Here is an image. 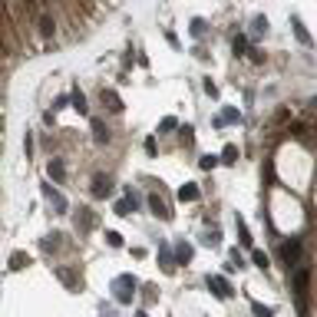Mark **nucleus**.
Segmentation results:
<instances>
[{
  "mask_svg": "<svg viewBox=\"0 0 317 317\" xmlns=\"http://www.w3.org/2000/svg\"><path fill=\"white\" fill-rule=\"evenodd\" d=\"M245 50H248V40L238 36V40H235V56H245Z\"/></svg>",
  "mask_w": 317,
  "mask_h": 317,
  "instance_id": "c85d7f7f",
  "label": "nucleus"
},
{
  "mask_svg": "<svg viewBox=\"0 0 317 317\" xmlns=\"http://www.w3.org/2000/svg\"><path fill=\"white\" fill-rule=\"evenodd\" d=\"M182 139H185V145H192V139H195V136H192V126H182Z\"/></svg>",
  "mask_w": 317,
  "mask_h": 317,
  "instance_id": "7c9ffc66",
  "label": "nucleus"
},
{
  "mask_svg": "<svg viewBox=\"0 0 317 317\" xmlns=\"http://www.w3.org/2000/svg\"><path fill=\"white\" fill-rule=\"evenodd\" d=\"M294 287H297V294H307V271L294 274Z\"/></svg>",
  "mask_w": 317,
  "mask_h": 317,
  "instance_id": "412c9836",
  "label": "nucleus"
},
{
  "mask_svg": "<svg viewBox=\"0 0 317 317\" xmlns=\"http://www.w3.org/2000/svg\"><path fill=\"white\" fill-rule=\"evenodd\" d=\"M103 106L109 112H122V99H119V93L116 89H103Z\"/></svg>",
  "mask_w": 317,
  "mask_h": 317,
  "instance_id": "423d86ee",
  "label": "nucleus"
},
{
  "mask_svg": "<svg viewBox=\"0 0 317 317\" xmlns=\"http://www.w3.org/2000/svg\"><path fill=\"white\" fill-rule=\"evenodd\" d=\"M281 258H284V264H287V268H294V264L301 261V238L284 241V245H281Z\"/></svg>",
  "mask_w": 317,
  "mask_h": 317,
  "instance_id": "7ed1b4c3",
  "label": "nucleus"
},
{
  "mask_svg": "<svg viewBox=\"0 0 317 317\" xmlns=\"http://www.w3.org/2000/svg\"><path fill=\"white\" fill-rule=\"evenodd\" d=\"M251 33H254V36H261V33H268V17H254V23H251Z\"/></svg>",
  "mask_w": 317,
  "mask_h": 317,
  "instance_id": "6ab92c4d",
  "label": "nucleus"
},
{
  "mask_svg": "<svg viewBox=\"0 0 317 317\" xmlns=\"http://www.w3.org/2000/svg\"><path fill=\"white\" fill-rule=\"evenodd\" d=\"M93 139H96V145H106V142H109V129H106L99 119L93 122Z\"/></svg>",
  "mask_w": 317,
  "mask_h": 317,
  "instance_id": "ddd939ff",
  "label": "nucleus"
},
{
  "mask_svg": "<svg viewBox=\"0 0 317 317\" xmlns=\"http://www.w3.org/2000/svg\"><path fill=\"white\" fill-rule=\"evenodd\" d=\"M159 129H162V132H169V129H178V119H175V116H165V119L159 122Z\"/></svg>",
  "mask_w": 317,
  "mask_h": 317,
  "instance_id": "b1692460",
  "label": "nucleus"
},
{
  "mask_svg": "<svg viewBox=\"0 0 317 317\" xmlns=\"http://www.w3.org/2000/svg\"><path fill=\"white\" fill-rule=\"evenodd\" d=\"M251 311H254L258 317H271V314H274V307H264V304H251Z\"/></svg>",
  "mask_w": 317,
  "mask_h": 317,
  "instance_id": "bb28decb",
  "label": "nucleus"
},
{
  "mask_svg": "<svg viewBox=\"0 0 317 317\" xmlns=\"http://www.w3.org/2000/svg\"><path fill=\"white\" fill-rule=\"evenodd\" d=\"M198 165L208 172V169H215V165H218V155H202V162H198Z\"/></svg>",
  "mask_w": 317,
  "mask_h": 317,
  "instance_id": "393cba45",
  "label": "nucleus"
},
{
  "mask_svg": "<svg viewBox=\"0 0 317 317\" xmlns=\"http://www.w3.org/2000/svg\"><path fill=\"white\" fill-rule=\"evenodd\" d=\"M218 238H221V235H218V228H211V231H208V235H205L202 241H205V245H218Z\"/></svg>",
  "mask_w": 317,
  "mask_h": 317,
  "instance_id": "c756f323",
  "label": "nucleus"
},
{
  "mask_svg": "<svg viewBox=\"0 0 317 317\" xmlns=\"http://www.w3.org/2000/svg\"><path fill=\"white\" fill-rule=\"evenodd\" d=\"M238 235H241V245H251V235H248V228H245L241 218H238Z\"/></svg>",
  "mask_w": 317,
  "mask_h": 317,
  "instance_id": "cd10ccee",
  "label": "nucleus"
},
{
  "mask_svg": "<svg viewBox=\"0 0 317 317\" xmlns=\"http://www.w3.org/2000/svg\"><path fill=\"white\" fill-rule=\"evenodd\" d=\"M109 192H112V182H109V178H103V175H96V182H93V195L106 198Z\"/></svg>",
  "mask_w": 317,
  "mask_h": 317,
  "instance_id": "1a4fd4ad",
  "label": "nucleus"
},
{
  "mask_svg": "<svg viewBox=\"0 0 317 317\" xmlns=\"http://www.w3.org/2000/svg\"><path fill=\"white\" fill-rule=\"evenodd\" d=\"M228 122H241V112H238V109H225L218 119H215V126L221 129V126H228Z\"/></svg>",
  "mask_w": 317,
  "mask_h": 317,
  "instance_id": "4468645a",
  "label": "nucleus"
},
{
  "mask_svg": "<svg viewBox=\"0 0 317 317\" xmlns=\"http://www.w3.org/2000/svg\"><path fill=\"white\" fill-rule=\"evenodd\" d=\"M198 185H192V182H185V185L178 188V202H198Z\"/></svg>",
  "mask_w": 317,
  "mask_h": 317,
  "instance_id": "9b49d317",
  "label": "nucleus"
},
{
  "mask_svg": "<svg viewBox=\"0 0 317 317\" xmlns=\"http://www.w3.org/2000/svg\"><path fill=\"white\" fill-rule=\"evenodd\" d=\"M70 99H73V109H76V112H86V96H83L79 89H73V96H70Z\"/></svg>",
  "mask_w": 317,
  "mask_h": 317,
  "instance_id": "a211bd4d",
  "label": "nucleus"
},
{
  "mask_svg": "<svg viewBox=\"0 0 317 317\" xmlns=\"http://www.w3.org/2000/svg\"><path fill=\"white\" fill-rule=\"evenodd\" d=\"M136 284H139V281H136L132 274H119V278L112 281L116 301H119V304H129V301H132V294H136Z\"/></svg>",
  "mask_w": 317,
  "mask_h": 317,
  "instance_id": "f257e3e1",
  "label": "nucleus"
},
{
  "mask_svg": "<svg viewBox=\"0 0 317 317\" xmlns=\"http://www.w3.org/2000/svg\"><path fill=\"white\" fill-rule=\"evenodd\" d=\"M149 208H152V215H159V218H165V221L172 218V211H169V205H165V202H162L159 195H149Z\"/></svg>",
  "mask_w": 317,
  "mask_h": 317,
  "instance_id": "0eeeda50",
  "label": "nucleus"
},
{
  "mask_svg": "<svg viewBox=\"0 0 317 317\" xmlns=\"http://www.w3.org/2000/svg\"><path fill=\"white\" fill-rule=\"evenodd\" d=\"M221 162H228V165L238 162V145H231V142L225 145V149H221Z\"/></svg>",
  "mask_w": 317,
  "mask_h": 317,
  "instance_id": "f3484780",
  "label": "nucleus"
},
{
  "mask_svg": "<svg viewBox=\"0 0 317 317\" xmlns=\"http://www.w3.org/2000/svg\"><path fill=\"white\" fill-rule=\"evenodd\" d=\"M202 33H205V20L195 17V20H192V36H202Z\"/></svg>",
  "mask_w": 317,
  "mask_h": 317,
  "instance_id": "a878e982",
  "label": "nucleus"
},
{
  "mask_svg": "<svg viewBox=\"0 0 317 317\" xmlns=\"http://www.w3.org/2000/svg\"><path fill=\"white\" fill-rule=\"evenodd\" d=\"M251 261H254V268H261V271H264V268H268V254H264V251H251Z\"/></svg>",
  "mask_w": 317,
  "mask_h": 317,
  "instance_id": "4be33fe9",
  "label": "nucleus"
},
{
  "mask_svg": "<svg viewBox=\"0 0 317 317\" xmlns=\"http://www.w3.org/2000/svg\"><path fill=\"white\" fill-rule=\"evenodd\" d=\"M136 208H139V195L129 188V192H126V198H122V202H116V215H132Z\"/></svg>",
  "mask_w": 317,
  "mask_h": 317,
  "instance_id": "20e7f679",
  "label": "nucleus"
},
{
  "mask_svg": "<svg viewBox=\"0 0 317 317\" xmlns=\"http://www.w3.org/2000/svg\"><path fill=\"white\" fill-rule=\"evenodd\" d=\"M76 225H79L83 231H89L93 225H96V218H93V211H89V208H79V218H76Z\"/></svg>",
  "mask_w": 317,
  "mask_h": 317,
  "instance_id": "2eb2a0df",
  "label": "nucleus"
},
{
  "mask_svg": "<svg viewBox=\"0 0 317 317\" xmlns=\"http://www.w3.org/2000/svg\"><path fill=\"white\" fill-rule=\"evenodd\" d=\"M136 317H145V314H136Z\"/></svg>",
  "mask_w": 317,
  "mask_h": 317,
  "instance_id": "2f4dec72",
  "label": "nucleus"
},
{
  "mask_svg": "<svg viewBox=\"0 0 317 317\" xmlns=\"http://www.w3.org/2000/svg\"><path fill=\"white\" fill-rule=\"evenodd\" d=\"M291 27H294V36L301 40V46H311V43H314V40H311V33L304 30V23L297 20V17H291Z\"/></svg>",
  "mask_w": 317,
  "mask_h": 317,
  "instance_id": "9d476101",
  "label": "nucleus"
},
{
  "mask_svg": "<svg viewBox=\"0 0 317 317\" xmlns=\"http://www.w3.org/2000/svg\"><path fill=\"white\" fill-rule=\"evenodd\" d=\"M43 198H46V202H50V205L56 208V211H66V198L60 195V192H56L53 185H43Z\"/></svg>",
  "mask_w": 317,
  "mask_h": 317,
  "instance_id": "39448f33",
  "label": "nucleus"
},
{
  "mask_svg": "<svg viewBox=\"0 0 317 317\" xmlns=\"http://www.w3.org/2000/svg\"><path fill=\"white\" fill-rule=\"evenodd\" d=\"M23 264H30V258H27L23 251H13V254H10V268L17 271V268H23Z\"/></svg>",
  "mask_w": 317,
  "mask_h": 317,
  "instance_id": "aec40b11",
  "label": "nucleus"
},
{
  "mask_svg": "<svg viewBox=\"0 0 317 317\" xmlns=\"http://www.w3.org/2000/svg\"><path fill=\"white\" fill-rule=\"evenodd\" d=\"M46 172H50V178H53V182H63V178H66V165L60 162V159H53V162L46 165Z\"/></svg>",
  "mask_w": 317,
  "mask_h": 317,
  "instance_id": "f8f14e48",
  "label": "nucleus"
},
{
  "mask_svg": "<svg viewBox=\"0 0 317 317\" xmlns=\"http://www.w3.org/2000/svg\"><path fill=\"white\" fill-rule=\"evenodd\" d=\"M192 245H185V241H178V245H175V264H188L192 261Z\"/></svg>",
  "mask_w": 317,
  "mask_h": 317,
  "instance_id": "6e6552de",
  "label": "nucleus"
},
{
  "mask_svg": "<svg viewBox=\"0 0 317 317\" xmlns=\"http://www.w3.org/2000/svg\"><path fill=\"white\" fill-rule=\"evenodd\" d=\"M159 258H162V268H165L169 274H172V271H175V254H172V251H169V248L162 245V248H159Z\"/></svg>",
  "mask_w": 317,
  "mask_h": 317,
  "instance_id": "dca6fc26",
  "label": "nucleus"
},
{
  "mask_svg": "<svg viewBox=\"0 0 317 317\" xmlns=\"http://www.w3.org/2000/svg\"><path fill=\"white\" fill-rule=\"evenodd\" d=\"M205 284L211 287V294L218 297V301H228V297H231V284L225 281V278H221V274H208Z\"/></svg>",
  "mask_w": 317,
  "mask_h": 317,
  "instance_id": "f03ea898",
  "label": "nucleus"
},
{
  "mask_svg": "<svg viewBox=\"0 0 317 317\" xmlns=\"http://www.w3.org/2000/svg\"><path fill=\"white\" fill-rule=\"evenodd\" d=\"M106 241H109V248H122V235H119V231H106Z\"/></svg>",
  "mask_w": 317,
  "mask_h": 317,
  "instance_id": "5701e85b",
  "label": "nucleus"
}]
</instances>
